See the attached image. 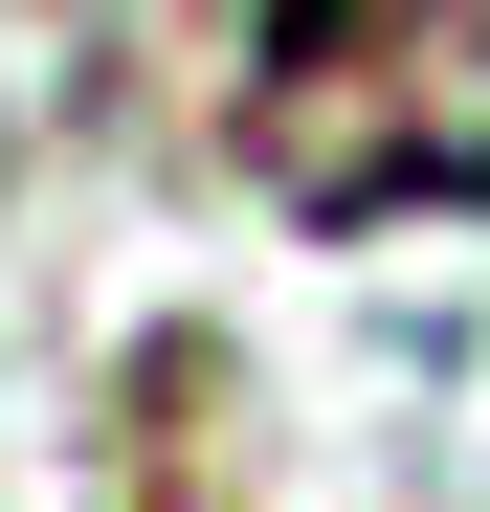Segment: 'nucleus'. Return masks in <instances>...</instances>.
Here are the masks:
<instances>
[{
	"mask_svg": "<svg viewBox=\"0 0 490 512\" xmlns=\"http://www.w3.org/2000/svg\"><path fill=\"white\" fill-rule=\"evenodd\" d=\"M245 179L312 223L490 201V0H268L245 45Z\"/></svg>",
	"mask_w": 490,
	"mask_h": 512,
	"instance_id": "obj_1",
	"label": "nucleus"
}]
</instances>
